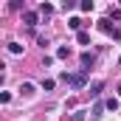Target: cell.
<instances>
[{
  "label": "cell",
  "mask_w": 121,
  "mask_h": 121,
  "mask_svg": "<svg viewBox=\"0 0 121 121\" xmlns=\"http://www.w3.org/2000/svg\"><path fill=\"white\" fill-rule=\"evenodd\" d=\"M85 73H87V70H79V73H68V70H65V73H62V82H68V85H73L76 90H82V87L87 85V76H85Z\"/></svg>",
  "instance_id": "obj_1"
},
{
  "label": "cell",
  "mask_w": 121,
  "mask_h": 121,
  "mask_svg": "<svg viewBox=\"0 0 121 121\" xmlns=\"http://www.w3.org/2000/svg\"><path fill=\"white\" fill-rule=\"evenodd\" d=\"M79 59H82V70H90V68H93V62H96V54H93V51H85Z\"/></svg>",
  "instance_id": "obj_2"
},
{
  "label": "cell",
  "mask_w": 121,
  "mask_h": 121,
  "mask_svg": "<svg viewBox=\"0 0 121 121\" xmlns=\"http://www.w3.org/2000/svg\"><path fill=\"white\" fill-rule=\"evenodd\" d=\"M23 23H26L28 28H34V26L39 23V17H37V11H23Z\"/></svg>",
  "instance_id": "obj_3"
},
{
  "label": "cell",
  "mask_w": 121,
  "mask_h": 121,
  "mask_svg": "<svg viewBox=\"0 0 121 121\" xmlns=\"http://www.w3.org/2000/svg\"><path fill=\"white\" fill-rule=\"evenodd\" d=\"M104 107H107L110 113H116V110H118V99H116V96H110V99L104 101Z\"/></svg>",
  "instance_id": "obj_4"
},
{
  "label": "cell",
  "mask_w": 121,
  "mask_h": 121,
  "mask_svg": "<svg viewBox=\"0 0 121 121\" xmlns=\"http://www.w3.org/2000/svg\"><path fill=\"white\" fill-rule=\"evenodd\" d=\"M101 90H104V85H101V82L90 85V96H93V99H99V96H101Z\"/></svg>",
  "instance_id": "obj_5"
},
{
  "label": "cell",
  "mask_w": 121,
  "mask_h": 121,
  "mask_svg": "<svg viewBox=\"0 0 121 121\" xmlns=\"http://www.w3.org/2000/svg\"><path fill=\"white\" fill-rule=\"evenodd\" d=\"M9 54L20 56V54H23V45H20V42H9Z\"/></svg>",
  "instance_id": "obj_6"
},
{
  "label": "cell",
  "mask_w": 121,
  "mask_h": 121,
  "mask_svg": "<svg viewBox=\"0 0 121 121\" xmlns=\"http://www.w3.org/2000/svg\"><path fill=\"white\" fill-rule=\"evenodd\" d=\"M101 110H107V107H104V101H96V104H93V118H99V116H104Z\"/></svg>",
  "instance_id": "obj_7"
},
{
  "label": "cell",
  "mask_w": 121,
  "mask_h": 121,
  "mask_svg": "<svg viewBox=\"0 0 121 121\" xmlns=\"http://www.w3.org/2000/svg\"><path fill=\"white\" fill-rule=\"evenodd\" d=\"M99 28H101V31H107V34H116V28L110 26V20H99Z\"/></svg>",
  "instance_id": "obj_8"
},
{
  "label": "cell",
  "mask_w": 121,
  "mask_h": 121,
  "mask_svg": "<svg viewBox=\"0 0 121 121\" xmlns=\"http://www.w3.org/2000/svg\"><path fill=\"white\" fill-rule=\"evenodd\" d=\"M68 26H70L73 31H82V20H79V17H70V20H68Z\"/></svg>",
  "instance_id": "obj_9"
},
{
  "label": "cell",
  "mask_w": 121,
  "mask_h": 121,
  "mask_svg": "<svg viewBox=\"0 0 121 121\" xmlns=\"http://www.w3.org/2000/svg\"><path fill=\"white\" fill-rule=\"evenodd\" d=\"M68 54H70V48H68V45H59V48H56V59H65Z\"/></svg>",
  "instance_id": "obj_10"
},
{
  "label": "cell",
  "mask_w": 121,
  "mask_h": 121,
  "mask_svg": "<svg viewBox=\"0 0 121 121\" xmlns=\"http://www.w3.org/2000/svg\"><path fill=\"white\" fill-rule=\"evenodd\" d=\"M39 14H45V17L54 14V6H51V3H42V6H39Z\"/></svg>",
  "instance_id": "obj_11"
},
{
  "label": "cell",
  "mask_w": 121,
  "mask_h": 121,
  "mask_svg": "<svg viewBox=\"0 0 121 121\" xmlns=\"http://www.w3.org/2000/svg\"><path fill=\"white\" fill-rule=\"evenodd\" d=\"M76 39H79L82 45H87V42H90V34H87V31H79V34H76Z\"/></svg>",
  "instance_id": "obj_12"
},
{
  "label": "cell",
  "mask_w": 121,
  "mask_h": 121,
  "mask_svg": "<svg viewBox=\"0 0 121 121\" xmlns=\"http://www.w3.org/2000/svg\"><path fill=\"white\" fill-rule=\"evenodd\" d=\"M79 9H82V11H93V0H82Z\"/></svg>",
  "instance_id": "obj_13"
},
{
  "label": "cell",
  "mask_w": 121,
  "mask_h": 121,
  "mask_svg": "<svg viewBox=\"0 0 121 121\" xmlns=\"http://www.w3.org/2000/svg\"><path fill=\"white\" fill-rule=\"evenodd\" d=\"M42 90H54V79H42Z\"/></svg>",
  "instance_id": "obj_14"
},
{
  "label": "cell",
  "mask_w": 121,
  "mask_h": 121,
  "mask_svg": "<svg viewBox=\"0 0 121 121\" xmlns=\"http://www.w3.org/2000/svg\"><path fill=\"white\" fill-rule=\"evenodd\" d=\"M73 121H85V110H76L73 113Z\"/></svg>",
  "instance_id": "obj_15"
},
{
  "label": "cell",
  "mask_w": 121,
  "mask_h": 121,
  "mask_svg": "<svg viewBox=\"0 0 121 121\" xmlns=\"http://www.w3.org/2000/svg\"><path fill=\"white\" fill-rule=\"evenodd\" d=\"M118 93H121V85H118Z\"/></svg>",
  "instance_id": "obj_16"
},
{
  "label": "cell",
  "mask_w": 121,
  "mask_h": 121,
  "mask_svg": "<svg viewBox=\"0 0 121 121\" xmlns=\"http://www.w3.org/2000/svg\"><path fill=\"white\" fill-rule=\"evenodd\" d=\"M118 62H121V56H118Z\"/></svg>",
  "instance_id": "obj_17"
}]
</instances>
